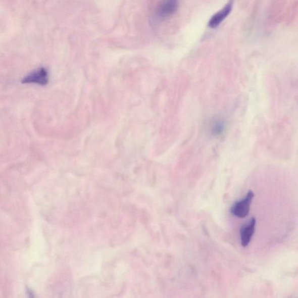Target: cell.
Instances as JSON below:
<instances>
[{"mask_svg":"<svg viewBox=\"0 0 298 298\" xmlns=\"http://www.w3.org/2000/svg\"><path fill=\"white\" fill-rule=\"evenodd\" d=\"M254 196V192L252 190L249 191L245 198L243 200L236 202L232 206L231 212L232 215L240 218V219H243V218L246 217L249 214L251 204Z\"/></svg>","mask_w":298,"mask_h":298,"instance_id":"cell-1","label":"cell"},{"mask_svg":"<svg viewBox=\"0 0 298 298\" xmlns=\"http://www.w3.org/2000/svg\"><path fill=\"white\" fill-rule=\"evenodd\" d=\"M225 128V121L220 117H214L208 125L209 133L210 135L216 136L219 135Z\"/></svg>","mask_w":298,"mask_h":298,"instance_id":"cell-6","label":"cell"},{"mask_svg":"<svg viewBox=\"0 0 298 298\" xmlns=\"http://www.w3.org/2000/svg\"><path fill=\"white\" fill-rule=\"evenodd\" d=\"M256 219L252 218L249 224L244 225L240 230V242L242 246L245 247L250 244L252 236L255 231Z\"/></svg>","mask_w":298,"mask_h":298,"instance_id":"cell-5","label":"cell"},{"mask_svg":"<svg viewBox=\"0 0 298 298\" xmlns=\"http://www.w3.org/2000/svg\"><path fill=\"white\" fill-rule=\"evenodd\" d=\"M48 82L47 71L44 68L32 72L22 80L23 83H36L41 86L46 85Z\"/></svg>","mask_w":298,"mask_h":298,"instance_id":"cell-4","label":"cell"},{"mask_svg":"<svg viewBox=\"0 0 298 298\" xmlns=\"http://www.w3.org/2000/svg\"><path fill=\"white\" fill-rule=\"evenodd\" d=\"M178 0H163L157 10V15L160 19L169 18L177 12Z\"/></svg>","mask_w":298,"mask_h":298,"instance_id":"cell-2","label":"cell"},{"mask_svg":"<svg viewBox=\"0 0 298 298\" xmlns=\"http://www.w3.org/2000/svg\"><path fill=\"white\" fill-rule=\"evenodd\" d=\"M233 4L234 0H230L222 9L213 15L208 22L209 27L212 29L217 28L231 13Z\"/></svg>","mask_w":298,"mask_h":298,"instance_id":"cell-3","label":"cell"}]
</instances>
